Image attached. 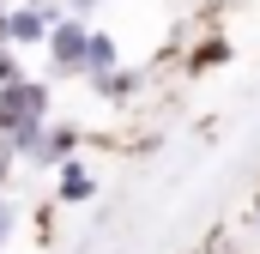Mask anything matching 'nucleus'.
<instances>
[{
    "label": "nucleus",
    "mask_w": 260,
    "mask_h": 254,
    "mask_svg": "<svg viewBox=\"0 0 260 254\" xmlns=\"http://www.w3.org/2000/svg\"><path fill=\"white\" fill-rule=\"evenodd\" d=\"M49 121H55V85H49V79L24 73L18 85H0V139H12L18 164L30 157L37 133H43Z\"/></svg>",
    "instance_id": "nucleus-1"
},
{
    "label": "nucleus",
    "mask_w": 260,
    "mask_h": 254,
    "mask_svg": "<svg viewBox=\"0 0 260 254\" xmlns=\"http://www.w3.org/2000/svg\"><path fill=\"white\" fill-rule=\"evenodd\" d=\"M85 43H91V18H73L61 12L43 37V55H49V73L55 79H85Z\"/></svg>",
    "instance_id": "nucleus-2"
},
{
    "label": "nucleus",
    "mask_w": 260,
    "mask_h": 254,
    "mask_svg": "<svg viewBox=\"0 0 260 254\" xmlns=\"http://www.w3.org/2000/svg\"><path fill=\"white\" fill-rule=\"evenodd\" d=\"M61 12L55 6H37V0H24V6H6V43L24 55V49H43V37H49V24H55Z\"/></svg>",
    "instance_id": "nucleus-3"
},
{
    "label": "nucleus",
    "mask_w": 260,
    "mask_h": 254,
    "mask_svg": "<svg viewBox=\"0 0 260 254\" xmlns=\"http://www.w3.org/2000/svg\"><path fill=\"white\" fill-rule=\"evenodd\" d=\"M79 139H85V133H79L73 121H49L43 133H37V145H30L24 164H37V170H61L67 157H79Z\"/></svg>",
    "instance_id": "nucleus-4"
},
{
    "label": "nucleus",
    "mask_w": 260,
    "mask_h": 254,
    "mask_svg": "<svg viewBox=\"0 0 260 254\" xmlns=\"http://www.w3.org/2000/svg\"><path fill=\"white\" fill-rule=\"evenodd\" d=\"M55 200L61 206H91L97 200V170L85 157H67L61 170H55Z\"/></svg>",
    "instance_id": "nucleus-5"
},
{
    "label": "nucleus",
    "mask_w": 260,
    "mask_h": 254,
    "mask_svg": "<svg viewBox=\"0 0 260 254\" xmlns=\"http://www.w3.org/2000/svg\"><path fill=\"white\" fill-rule=\"evenodd\" d=\"M85 85H91V91H97L103 103H133V97L145 91V73H139V67H127V61H121V67H109V73H91Z\"/></svg>",
    "instance_id": "nucleus-6"
},
{
    "label": "nucleus",
    "mask_w": 260,
    "mask_h": 254,
    "mask_svg": "<svg viewBox=\"0 0 260 254\" xmlns=\"http://www.w3.org/2000/svg\"><path fill=\"white\" fill-rule=\"evenodd\" d=\"M230 37L224 30H212V37H200L194 49H188V73H218V67H230Z\"/></svg>",
    "instance_id": "nucleus-7"
},
{
    "label": "nucleus",
    "mask_w": 260,
    "mask_h": 254,
    "mask_svg": "<svg viewBox=\"0 0 260 254\" xmlns=\"http://www.w3.org/2000/svg\"><path fill=\"white\" fill-rule=\"evenodd\" d=\"M109 67H121V49H115L109 30L91 24V43H85V79H91V73H109Z\"/></svg>",
    "instance_id": "nucleus-8"
},
{
    "label": "nucleus",
    "mask_w": 260,
    "mask_h": 254,
    "mask_svg": "<svg viewBox=\"0 0 260 254\" xmlns=\"http://www.w3.org/2000/svg\"><path fill=\"white\" fill-rule=\"evenodd\" d=\"M18 79H24V55L6 43V49H0V85H18Z\"/></svg>",
    "instance_id": "nucleus-9"
},
{
    "label": "nucleus",
    "mask_w": 260,
    "mask_h": 254,
    "mask_svg": "<svg viewBox=\"0 0 260 254\" xmlns=\"http://www.w3.org/2000/svg\"><path fill=\"white\" fill-rule=\"evenodd\" d=\"M12 230H18V206H12V200H0V248L12 242Z\"/></svg>",
    "instance_id": "nucleus-10"
},
{
    "label": "nucleus",
    "mask_w": 260,
    "mask_h": 254,
    "mask_svg": "<svg viewBox=\"0 0 260 254\" xmlns=\"http://www.w3.org/2000/svg\"><path fill=\"white\" fill-rule=\"evenodd\" d=\"M12 170H18V151H12V139H0V188L12 182Z\"/></svg>",
    "instance_id": "nucleus-11"
},
{
    "label": "nucleus",
    "mask_w": 260,
    "mask_h": 254,
    "mask_svg": "<svg viewBox=\"0 0 260 254\" xmlns=\"http://www.w3.org/2000/svg\"><path fill=\"white\" fill-rule=\"evenodd\" d=\"M61 12H73V18H91V12H97V0H61Z\"/></svg>",
    "instance_id": "nucleus-12"
},
{
    "label": "nucleus",
    "mask_w": 260,
    "mask_h": 254,
    "mask_svg": "<svg viewBox=\"0 0 260 254\" xmlns=\"http://www.w3.org/2000/svg\"><path fill=\"white\" fill-rule=\"evenodd\" d=\"M248 218H254V230H260V194H254V206H248Z\"/></svg>",
    "instance_id": "nucleus-13"
},
{
    "label": "nucleus",
    "mask_w": 260,
    "mask_h": 254,
    "mask_svg": "<svg viewBox=\"0 0 260 254\" xmlns=\"http://www.w3.org/2000/svg\"><path fill=\"white\" fill-rule=\"evenodd\" d=\"M0 49H6V6H0Z\"/></svg>",
    "instance_id": "nucleus-14"
}]
</instances>
